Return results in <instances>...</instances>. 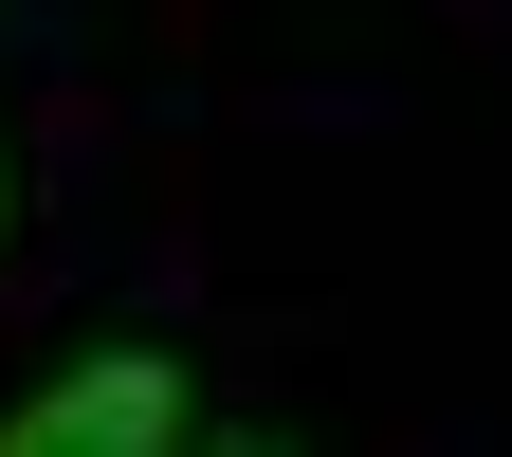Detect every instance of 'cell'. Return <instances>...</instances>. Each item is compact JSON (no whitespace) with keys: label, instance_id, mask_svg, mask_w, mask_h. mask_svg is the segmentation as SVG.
<instances>
[{"label":"cell","instance_id":"7a4b0ae2","mask_svg":"<svg viewBox=\"0 0 512 457\" xmlns=\"http://www.w3.org/2000/svg\"><path fill=\"white\" fill-rule=\"evenodd\" d=\"M183 457H293V439H183Z\"/></svg>","mask_w":512,"mask_h":457},{"label":"cell","instance_id":"6da1fadb","mask_svg":"<svg viewBox=\"0 0 512 457\" xmlns=\"http://www.w3.org/2000/svg\"><path fill=\"white\" fill-rule=\"evenodd\" d=\"M0 457H183V366L165 348H92L74 384H37L0 421Z\"/></svg>","mask_w":512,"mask_h":457}]
</instances>
